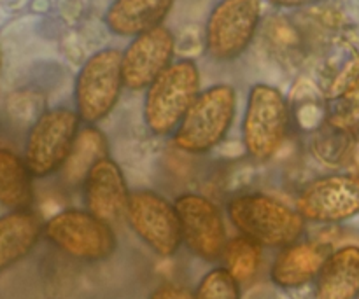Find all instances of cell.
<instances>
[{
    "mask_svg": "<svg viewBox=\"0 0 359 299\" xmlns=\"http://www.w3.org/2000/svg\"><path fill=\"white\" fill-rule=\"evenodd\" d=\"M228 219L244 237L262 247L284 249L297 244L305 233V223L297 209L262 193L237 195L226 203Z\"/></svg>",
    "mask_w": 359,
    "mask_h": 299,
    "instance_id": "cell-1",
    "label": "cell"
},
{
    "mask_svg": "<svg viewBox=\"0 0 359 299\" xmlns=\"http://www.w3.org/2000/svg\"><path fill=\"white\" fill-rule=\"evenodd\" d=\"M200 95V72L193 60L172 62L144 97V121L153 135L175 133Z\"/></svg>",
    "mask_w": 359,
    "mask_h": 299,
    "instance_id": "cell-2",
    "label": "cell"
},
{
    "mask_svg": "<svg viewBox=\"0 0 359 299\" xmlns=\"http://www.w3.org/2000/svg\"><path fill=\"white\" fill-rule=\"evenodd\" d=\"M237 114V91L230 84H214L200 91L198 98L174 133L177 149L205 154L224 140Z\"/></svg>",
    "mask_w": 359,
    "mask_h": 299,
    "instance_id": "cell-3",
    "label": "cell"
},
{
    "mask_svg": "<svg viewBox=\"0 0 359 299\" xmlns=\"http://www.w3.org/2000/svg\"><path fill=\"white\" fill-rule=\"evenodd\" d=\"M290 130V105L284 95L270 84H255L249 91L242 142L245 153L256 161L272 160Z\"/></svg>",
    "mask_w": 359,
    "mask_h": 299,
    "instance_id": "cell-4",
    "label": "cell"
},
{
    "mask_svg": "<svg viewBox=\"0 0 359 299\" xmlns=\"http://www.w3.org/2000/svg\"><path fill=\"white\" fill-rule=\"evenodd\" d=\"M79 125L77 112L67 107L49 109L35 119L23 153L32 177L44 179L63 170L81 130Z\"/></svg>",
    "mask_w": 359,
    "mask_h": 299,
    "instance_id": "cell-5",
    "label": "cell"
},
{
    "mask_svg": "<svg viewBox=\"0 0 359 299\" xmlns=\"http://www.w3.org/2000/svg\"><path fill=\"white\" fill-rule=\"evenodd\" d=\"M125 88L121 51L104 48L93 53L81 67L74 86L76 112L86 125H97L114 111Z\"/></svg>",
    "mask_w": 359,
    "mask_h": 299,
    "instance_id": "cell-6",
    "label": "cell"
},
{
    "mask_svg": "<svg viewBox=\"0 0 359 299\" xmlns=\"http://www.w3.org/2000/svg\"><path fill=\"white\" fill-rule=\"evenodd\" d=\"M44 237L63 254L79 261H104L116 249V235L86 209H67L44 224Z\"/></svg>",
    "mask_w": 359,
    "mask_h": 299,
    "instance_id": "cell-7",
    "label": "cell"
},
{
    "mask_svg": "<svg viewBox=\"0 0 359 299\" xmlns=\"http://www.w3.org/2000/svg\"><path fill=\"white\" fill-rule=\"evenodd\" d=\"M262 18V0H219L205 25V51L216 62H233L251 46Z\"/></svg>",
    "mask_w": 359,
    "mask_h": 299,
    "instance_id": "cell-8",
    "label": "cell"
},
{
    "mask_svg": "<svg viewBox=\"0 0 359 299\" xmlns=\"http://www.w3.org/2000/svg\"><path fill=\"white\" fill-rule=\"evenodd\" d=\"M125 219L133 233L161 258H170L182 244L181 221L174 203L151 189L130 193Z\"/></svg>",
    "mask_w": 359,
    "mask_h": 299,
    "instance_id": "cell-9",
    "label": "cell"
},
{
    "mask_svg": "<svg viewBox=\"0 0 359 299\" xmlns=\"http://www.w3.org/2000/svg\"><path fill=\"white\" fill-rule=\"evenodd\" d=\"M305 221L337 224L359 216V175L333 174L312 181L297 200Z\"/></svg>",
    "mask_w": 359,
    "mask_h": 299,
    "instance_id": "cell-10",
    "label": "cell"
},
{
    "mask_svg": "<svg viewBox=\"0 0 359 299\" xmlns=\"http://www.w3.org/2000/svg\"><path fill=\"white\" fill-rule=\"evenodd\" d=\"M182 242L203 261H217L226 247V228L219 207L203 195L186 193L175 198Z\"/></svg>",
    "mask_w": 359,
    "mask_h": 299,
    "instance_id": "cell-11",
    "label": "cell"
},
{
    "mask_svg": "<svg viewBox=\"0 0 359 299\" xmlns=\"http://www.w3.org/2000/svg\"><path fill=\"white\" fill-rule=\"evenodd\" d=\"M174 49V34L163 25L133 37L125 51H121L125 88L132 91L147 90L170 67Z\"/></svg>",
    "mask_w": 359,
    "mask_h": 299,
    "instance_id": "cell-12",
    "label": "cell"
},
{
    "mask_svg": "<svg viewBox=\"0 0 359 299\" xmlns=\"http://www.w3.org/2000/svg\"><path fill=\"white\" fill-rule=\"evenodd\" d=\"M83 198L88 212L104 223L112 224L125 217L130 191L121 167L111 156L98 161L86 175Z\"/></svg>",
    "mask_w": 359,
    "mask_h": 299,
    "instance_id": "cell-13",
    "label": "cell"
},
{
    "mask_svg": "<svg viewBox=\"0 0 359 299\" xmlns=\"http://www.w3.org/2000/svg\"><path fill=\"white\" fill-rule=\"evenodd\" d=\"M332 247L321 242H297L279 252L270 268V279L283 289H297L318 279Z\"/></svg>",
    "mask_w": 359,
    "mask_h": 299,
    "instance_id": "cell-14",
    "label": "cell"
},
{
    "mask_svg": "<svg viewBox=\"0 0 359 299\" xmlns=\"http://www.w3.org/2000/svg\"><path fill=\"white\" fill-rule=\"evenodd\" d=\"M174 0H114L105 11L109 32L119 37H137L161 27Z\"/></svg>",
    "mask_w": 359,
    "mask_h": 299,
    "instance_id": "cell-15",
    "label": "cell"
},
{
    "mask_svg": "<svg viewBox=\"0 0 359 299\" xmlns=\"http://www.w3.org/2000/svg\"><path fill=\"white\" fill-rule=\"evenodd\" d=\"M44 235V226L30 210H11L0 216V273L27 258Z\"/></svg>",
    "mask_w": 359,
    "mask_h": 299,
    "instance_id": "cell-16",
    "label": "cell"
},
{
    "mask_svg": "<svg viewBox=\"0 0 359 299\" xmlns=\"http://www.w3.org/2000/svg\"><path fill=\"white\" fill-rule=\"evenodd\" d=\"M318 299H356L359 298V247L344 245L326 259L316 279Z\"/></svg>",
    "mask_w": 359,
    "mask_h": 299,
    "instance_id": "cell-17",
    "label": "cell"
},
{
    "mask_svg": "<svg viewBox=\"0 0 359 299\" xmlns=\"http://www.w3.org/2000/svg\"><path fill=\"white\" fill-rule=\"evenodd\" d=\"M109 156V144L104 133L95 125H86L79 130L69 154L63 177L70 186L83 184L91 168Z\"/></svg>",
    "mask_w": 359,
    "mask_h": 299,
    "instance_id": "cell-18",
    "label": "cell"
},
{
    "mask_svg": "<svg viewBox=\"0 0 359 299\" xmlns=\"http://www.w3.org/2000/svg\"><path fill=\"white\" fill-rule=\"evenodd\" d=\"M32 202V174L23 158L0 149V205L11 210L27 209Z\"/></svg>",
    "mask_w": 359,
    "mask_h": 299,
    "instance_id": "cell-19",
    "label": "cell"
},
{
    "mask_svg": "<svg viewBox=\"0 0 359 299\" xmlns=\"http://www.w3.org/2000/svg\"><path fill=\"white\" fill-rule=\"evenodd\" d=\"M326 123L330 130L342 135H359V69L351 74L339 93L330 100Z\"/></svg>",
    "mask_w": 359,
    "mask_h": 299,
    "instance_id": "cell-20",
    "label": "cell"
},
{
    "mask_svg": "<svg viewBox=\"0 0 359 299\" xmlns=\"http://www.w3.org/2000/svg\"><path fill=\"white\" fill-rule=\"evenodd\" d=\"M221 259L224 263L223 268L238 284L248 282L256 275L259 265H262V245L241 235V237H235L226 242Z\"/></svg>",
    "mask_w": 359,
    "mask_h": 299,
    "instance_id": "cell-21",
    "label": "cell"
},
{
    "mask_svg": "<svg viewBox=\"0 0 359 299\" xmlns=\"http://www.w3.org/2000/svg\"><path fill=\"white\" fill-rule=\"evenodd\" d=\"M195 299H241V284L223 266L214 268L200 280Z\"/></svg>",
    "mask_w": 359,
    "mask_h": 299,
    "instance_id": "cell-22",
    "label": "cell"
},
{
    "mask_svg": "<svg viewBox=\"0 0 359 299\" xmlns=\"http://www.w3.org/2000/svg\"><path fill=\"white\" fill-rule=\"evenodd\" d=\"M149 299H195V293L184 286L167 282L158 286L156 289L149 294Z\"/></svg>",
    "mask_w": 359,
    "mask_h": 299,
    "instance_id": "cell-23",
    "label": "cell"
},
{
    "mask_svg": "<svg viewBox=\"0 0 359 299\" xmlns=\"http://www.w3.org/2000/svg\"><path fill=\"white\" fill-rule=\"evenodd\" d=\"M265 2L272 4L277 7H305L312 6V4H318L321 0H265Z\"/></svg>",
    "mask_w": 359,
    "mask_h": 299,
    "instance_id": "cell-24",
    "label": "cell"
},
{
    "mask_svg": "<svg viewBox=\"0 0 359 299\" xmlns=\"http://www.w3.org/2000/svg\"><path fill=\"white\" fill-rule=\"evenodd\" d=\"M0 70H2V48H0Z\"/></svg>",
    "mask_w": 359,
    "mask_h": 299,
    "instance_id": "cell-25",
    "label": "cell"
}]
</instances>
